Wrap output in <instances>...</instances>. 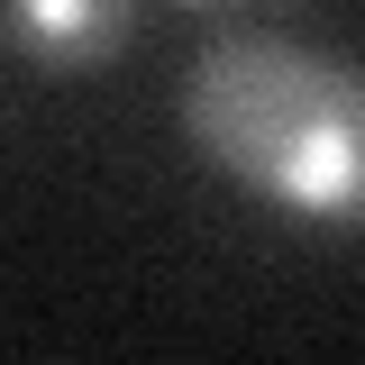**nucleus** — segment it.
<instances>
[{"mask_svg":"<svg viewBox=\"0 0 365 365\" xmlns=\"http://www.w3.org/2000/svg\"><path fill=\"white\" fill-rule=\"evenodd\" d=\"M182 137L237 192L365 237V64L292 37H220L182 73Z\"/></svg>","mask_w":365,"mask_h":365,"instance_id":"f257e3e1","label":"nucleus"},{"mask_svg":"<svg viewBox=\"0 0 365 365\" xmlns=\"http://www.w3.org/2000/svg\"><path fill=\"white\" fill-rule=\"evenodd\" d=\"M0 19H9V46L55 73V83H73V73H101L137 28V0H0Z\"/></svg>","mask_w":365,"mask_h":365,"instance_id":"f03ea898","label":"nucleus"},{"mask_svg":"<svg viewBox=\"0 0 365 365\" xmlns=\"http://www.w3.org/2000/svg\"><path fill=\"white\" fill-rule=\"evenodd\" d=\"M201 9H220V0H201Z\"/></svg>","mask_w":365,"mask_h":365,"instance_id":"7ed1b4c3","label":"nucleus"}]
</instances>
